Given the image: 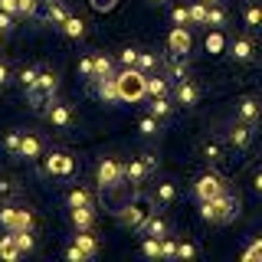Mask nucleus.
Wrapping results in <instances>:
<instances>
[{
    "label": "nucleus",
    "instance_id": "obj_1",
    "mask_svg": "<svg viewBox=\"0 0 262 262\" xmlns=\"http://www.w3.org/2000/svg\"><path fill=\"white\" fill-rule=\"evenodd\" d=\"M200 216L207 223H229V220L239 216V196H233L229 190H223L213 200H203L200 203Z\"/></svg>",
    "mask_w": 262,
    "mask_h": 262
},
{
    "label": "nucleus",
    "instance_id": "obj_2",
    "mask_svg": "<svg viewBox=\"0 0 262 262\" xmlns=\"http://www.w3.org/2000/svg\"><path fill=\"white\" fill-rule=\"evenodd\" d=\"M118 95H121V102H141V98L147 95V76L138 66H125V72H118Z\"/></svg>",
    "mask_w": 262,
    "mask_h": 262
},
{
    "label": "nucleus",
    "instance_id": "obj_3",
    "mask_svg": "<svg viewBox=\"0 0 262 262\" xmlns=\"http://www.w3.org/2000/svg\"><path fill=\"white\" fill-rule=\"evenodd\" d=\"M98 190H102V203H105V210L118 216V213L125 210V203L131 200V196H135V184H131V180H118V184L98 187Z\"/></svg>",
    "mask_w": 262,
    "mask_h": 262
},
{
    "label": "nucleus",
    "instance_id": "obj_4",
    "mask_svg": "<svg viewBox=\"0 0 262 262\" xmlns=\"http://www.w3.org/2000/svg\"><path fill=\"white\" fill-rule=\"evenodd\" d=\"M151 216V210H147V200L144 196H131V200L125 203V210L118 213V223L128 226V229H141V223Z\"/></svg>",
    "mask_w": 262,
    "mask_h": 262
},
{
    "label": "nucleus",
    "instance_id": "obj_5",
    "mask_svg": "<svg viewBox=\"0 0 262 262\" xmlns=\"http://www.w3.org/2000/svg\"><path fill=\"white\" fill-rule=\"evenodd\" d=\"M158 170V158L154 154H141V158H131L128 164H125V177L131 180L135 187H141L147 177Z\"/></svg>",
    "mask_w": 262,
    "mask_h": 262
},
{
    "label": "nucleus",
    "instance_id": "obj_6",
    "mask_svg": "<svg viewBox=\"0 0 262 262\" xmlns=\"http://www.w3.org/2000/svg\"><path fill=\"white\" fill-rule=\"evenodd\" d=\"M0 226L16 233V229H33V213L23 207H0Z\"/></svg>",
    "mask_w": 262,
    "mask_h": 262
},
{
    "label": "nucleus",
    "instance_id": "obj_7",
    "mask_svg": "<svg viewBox=\"0 0 262 262\" xmlns=\"http://www.w3.org/2000/svg\"><path fill=\"white\" fill-rule=\"evenodd\" d=\"M226 190V180L223 177H220V174H213V170H210V174H203V177H196V184H193V196H196V200H213V196H220V193H223Z\"/></svg>",
    "mask_w": 262,
    "mask_h": 262
},
{
    "label": "nucleus",
    "instance_id": "obj_8",
    "mask_svg": "<svg viewBox=\"0 0 262 262\" xmlns=\"http://www.w3.org/2000/svg\"><path fill=\"white\" fill-rule=\"evenodd\" d=\"M43 170L46 174H56V177H69L76 170V161L66 151H49V154H43Z\"/></svg>",
    "mask_w": 262,
    "mask_h": 262
},
{
    "label": "nucleus",
    "instance_id": "obj_9",
    "mask_svg": "<svg viewBox=\"0 0 262 262\" xmlns=\"http://www.w3.org/2000/svg\"><path fill=\"white\" fill-rule=\"evenodd\" d=\"M95 177H98V187H108V184H118V180H128L125 177V164L115 161V158H102V161H98Z\"/></svg>",
    "mask_w": 262,
    "mask_h": 262
},
{
    "label": "nucleus",
    "instance_id": "obj_10",
    "mask_svg": "<svg viewBox=\"0 0 262 262\" xmlns=\"http://www.w3.org/2000/svg\"><path fill=\"white\" fill-rule=\"evenodd\" d=\"M236 118L239 121H249V125H256L262 118V98L256 95H243L239 102H236Z\"/></svg>",
    "mask_w": 262,
    "mask_h": 262
},
{
    "label": "nucleus",
    "instance_id": "obj_11",
    "mask_svg": "<svg viewBox=\"0 0 262 262\" xmlns=\"http://www.w3.org/2000/svg\"><path fill=\"white\" fill-rule=\"evenodd\" d=\"M174 98H177V105H184V108H193V105L200 102V85H196L193 79H180L177 89H174Z\"/></svg>",
    "mask_w": 262,
    "mask_h": 262
},
{
    "label": "nucleus",
    "instance_id": "obj_12",
    "mask_svg": "<svg viewBox=\"0 0 262 262\" xmlns=\"http://www.w3.org/2000/svg\"><path fill=\"white\" fill-rule=\"evenodd\" d=\"M167 46H170V53H174V56H187V53H190V46H193L190 30H187V27H174V30H170V36H167Z\"/></svg>",
    "mask_w": 262,
    "mask_h": 262
},
{
    "label": "nucleus",
    "instance_id": "obj_13",
    "mask_svg": "<svg viewBox=\"0 0 262 262\" xmlns=\"http://www.w3.org/2000/svg\"><path fill=\"white\" fill-rule=\"evenodd\" d=\"M226 141H229V147H249L252 144V125L236 118L233 128H229V135H226Z\"/></svg>",
    "mask_w": 262,
    "mask_h": 262
},
{
    "label": "nucleus",
    "instance_id": "obj_14",
    "mask_svg": "<svg viewBox=\"0 0 262 262\" xmlns=\"http://www.w3.org/2000/svg\"><path fill=\"white\" fill-rule=\"evenodd\" d=\"M53 95H56V92H46L43 85H33V89H27L30 108H33V112H43V115L49 112V105H56V102H53Z\"/></svg>",
    "mask_w": 262,
    "mask_h": 262
},
{
    "label": "nucleus",
    "instance_id": "obj_15",
    "mask_svg": "<svg viewBox=\"0 0 262 262\" xmlns=\"http://www.w3.org/2000/svg\"><path fill=\"white\" fill-rule=\"evenodd\" d=\"M229 56H233L236 62H249L252 56H256V43H252L249 36H236L233 43H229Z\"/></svg>",
    "mask_w": 262,
    "mask_h": 262
},
{
    "label": "nucleus",
    "instance_id": "obj_16",
    "mask_svg": "<svg viewBox=\"0 0 262 262\" xmlns=\"http://www.w3.org/2000/svg\"><path fill=\"white\" fill-rule=\"evenodd\" d=\"M46 121H49L53 128H69V125H72V108H69V105H59V102L49 105Z\"/></svg>",
    "mask_w": 262,
    "mask_h": 262
},
{
    "label": "nucleus",
    "instance_id": "obj_17",
    "mask_svg": "<svg viewBox=\"0 0 262 262\" xmlns=\"http://www.w3.org/2000/svg\"><path fill=\"white\" fill-rule=\"evenodd\" d=\"M43 151H46V144H43V138H39V135H23L20 158H27V161H39V158H43Z\"/></svg>",
    "mask_w": 262,
    "mask_h": 262
},
{
    "label": "nucleus",
    "instance_id": "obj_18",
    "mask_svg": "<svg viewBox=\"0 0 262 262\" xmlns=\"http://www.w3.org/2000/svg\"><path fill=\"white\" fill-rule=\"evenodd\" d=\"M95 92H98V98H102L105 105L108 102H121V95H118V79H98V85H95Z\"/></svg>",
    "mask_w": 262,
    "mask_h": 262
},
{
    "label": "nucleus",
    "instance_id": "obj_19",
    "mask_svg": "<svg viewBox=\"0 0 262 262\" xmlns=\"http://www.w3.org/2000/svg\"><path fill=\"white\" fill-rule=\"evenodd\" d=\"M43 20H46V23H53V27H62V23L69 20V10H66L62 0H49V7H46Z\"/></svg>",
    "mask_w": 262,
    "mask_h": 262
},
{
    "label": "nucleus",
    "instance_id": "obj_20",
    "mask_svg": "<svg viewBox=\"0 0 262 262\" xmlns=\"http://www.w3.org/2000/svg\"><path fill=\"white\" fill-rule=\"evenodd\" d=\"M138 233H144V236H158V239H164V236H167V220H161V216H147L144 223H141V229H138Z\"/></svg>",
    "mask_w": 262,
    "mask_h": 262
},
{
    "label": "nucleus",
    "instance_id": "obj_21",
    "mask_svg": "<svg viewBox=\"0 0 262 262\" xmlns=\"http://www.w3.org/2000/svg\"><path fill=\"white\" fill-rule=\"evenodd\" d=\"M23 252H20V246H16V236L7 229V236H0V259H7V262H13V259H20Z\"/></svg>",
    "mask_w": 262,
    "mask_h": 262
},
{
    "label": "nucleus",
    "instance_id": "obj_22",
    "mask_svg": "<svg viewBox=\"0 0 262 262\" xmlns=\"http://www.w3.org/2000/svg\"><path fill=\"white\" fill-rule=\"evenodd\" d=\"M92 223H95L92 207H72V226L76 229H92Z\"/></svg>",
    "mask_w": 262,
    "mask_h": 262
},
{
    "label": "nucleus",
    "instance_id": "obj_23",
    "mask_svg": "<svg viewBox=\"0 0 262 262\" xmlns=\"http://www.w3.org/2000/svg\"><path fill=\"white\" fill-rule=\"evenodd\" d=\"M59 30H62L69 39H82V36H85V20H82V16H69V20H66Z\"/></svg>",
    "mask_w": 262,
    "mask_h": 262
},
{
    "label": "nucleus",
    "instance_id": "obj_24",
    "mask_svg": "<svg viewBox=\"0 0 262 262\" xmlns=\"http://www.w3.org/2000/svg\"><path fill=\"white\" fill-rule=\"evenodd\" d=\"M167 76L170 79H187V56H174L170 53V62H167Z\"/></svg>",
    "mask_w": 262,
    "mask_h": 262
},
{
    "label": "nucleus",
    "instance_id": "obj_25",
    "mask_svg": "<svg viewBox=\"0 0 262 262\" xmlns=\"http://www.w3.org/2000/svg\"><path fill=\"white\" fill-rule=\"evenodd\" d=\"M223 144L220 141H203V161L207 164H223Z\"/></svg>",
    "mask_w": 262,
    "mask_h": 262
},
{
    "label": "nucleus",
    "instance_id": "obj_26",
    "mask_svg": "<svg viewBox=\"0 0 262 262\" xmlns=\"http://www.w3.org/2000/svg\"><path fill=\"white\" fill-rule=\"evenodd\" d=\"M76 243H79V249L85 252V259H92L95 252H98V243H95V236H89V229H79Z\"/></svg>",
    "mask_w": 262,
    "mask_h": 262
},
{
    "label": "nucleus",
    "instance_id": "obj_27",
    "mask_svg": "<svg viewBox=\"0 0 262 262\" xmlns=\"http://www.w3.org/2000/svg\"><path fill=\"white\" fill-rule=\"evenodd\" d=\"M112 76H115L112 59H108L105 53H98V56H95V82H98V79H112Z\"/></svg>",
    "mask_w": 262,
    "mask_h": 262
},
{
    "label": "nucleus",
    "instance_id": "obj_28",
    "mask_svg": "<svg viewBox=\"0 0 262 262\" xmlns=\"http://www.w3.org/2000/svg\"><path fill=\"white\" fill-rule=\"evenodd\" d=\"M66 200H69V207H92V193L85 187H72Z\"/></svg>",
    "mask_w": 262,
    "mask_h": 262
},
{
    "label": "nucleus",
    "instance_id": "obj_29",
    "mask_svg": "<svg viewBox=\"0 0 262 262\" xmlns=\"http://www.w3.org/2000/svg\"><path fill=\"white\" fill-rule=\"evenodd\" d=\"M170 112H174V105H170V98H167V95L151 98V115H154V118H167Z\"/></svg>",
    "mask_w": 262,
    "mask_h": 262
},
{
    "label": "nucleus",
    "instance_id": "obj_30",
    "mask_svg": "<svg viewBox=\"0 0 262 262\" xmlns=\"http://www.w3.org/2000/svg\"><path fill=\"white\" fill-rule=\"evenodd\" d=\"M207 16H210V4H203V0L190 4V23H196V27H207Z\"/></svg>",
    "mask_w": 262,
    "mask_h": 262
},
{
    "label": "nucleus",
    "instance_id": "obj_31",
    "mask_svg": "<svg viewBox=\"0 0 262 262\" xmlns=\"http://www.w3.org/2000/svg\"><path fill=\"white\" fill-rule=\"evenodd\" d=\"M167 92H170V85H167V79H164V76H147V95H151V98L167 95Z\"/></svg>",
    "mask_w": 262,
    "mask_h": 262
},
{
    "label": "nucleus",
    "instance_id": "obj_32",
    "mask_svg": "<svg viewBox=\"0 0 262 262\" xmlns=\"http://www.w3.org/2000/svg\"><path fill=\"white\" fill-rule=\"evenodd\" d=\"M243 20H246V27H249V30H262V7L259 4H249V7H246V13H243Z\"/></svg>",
    "mask_w": 262,
    "mask_h": 262
},
{
    "label": "nucleus",
    "instance_id": "obj_33",
    "mask_svg": "<svg viewBox=\"0 0 262 262\" xmlns=\"http://www.w3.org/2000/svg\"><path fill=\"white\" fill-rule=\"evenodd\" d=\"M20 147H23V131H10V135L4 138V151L13 154V158H20Z\"/></svg>",
    "mask_w": 262,
    "mask_h": 262
},
{
    "label": "nucleus",
    "instance_id": "obj_34",
    "mask_svg": "<svg viewBox=\"0 0 262 262\" xmlns=\"http://www.w3.org/2000/svg\"><path fill=\"white\" fill-rule=\"evenodd\" d=\"M158 56H154V53H144V49H141V53H138V69H141L144 72V76H151V72L154 69H158Z\"/></svg>",
    "mask_w": 262,
    "mask_h": 262
},
{
    "label": "nucleus",
    "instance_id": "obj_35",
    "mask_svg": "<svg viewBox=\"0 0 262 262\" xmlns=\"http://www.w3.org/2000/svg\"><path fill=\"white\" fill-rule=\"evenodd\" d=\"M154 200H158V203H174V200H177V187H174V184H158Z\"/></svg>",
    "mask_w": 262,
    "mask_h": 262
},
{
    "label": "nucleus",
    "instance_id": "obj_36",
    "mask_svg": "<svg viewBox=\"0 0 262 262\" xmlns=\"http://www.w3.org/2000/svg\"><path fill=\"white\" fill-rule=\"evenodd\" d=\"M36 85H43L46 92H56V89H59V76H56L53 69H39V82Z\"/></svg>",
    "mask_w": 262,
    "mask_h": 262
},
{
    "label": "nucleus",
    "instance_id": "obj_37",
    "mask_svg": "<svg viewBox=\"0 0 262 262\" xmlns=\"http://www.w3.org/2000/svg\"><path fill=\"white\" fill-rule=\"evenodd\" d=\"M226 23V10L220 4H210V16H207V27H213V30H220Z\"/></svg>",
    "mask_w": 262,
    "mask_h": 262
},
{
    "label": "nucleus",
    "instance_id": "obj_38",
    "mask_svg": "<svg viewBox=\"0 0 262 262\" xmlns=\"http://www.w3.org/2000/svg\"><path fill=\"white\" fill-rule=\"evenodd\" d=\"M223 49H226L223 33H220V30H210L207 33V53H223Z\"/></svg>",
    "mask_w": 262,
    "mask_h": 262
},
{
    "label": "nucleus",
    "instance_id": "obj_39",
    "mask_svg": "<svg viewBox=\"0 0 262 262\" xmlns=\"http://www.w3.org/2000/svg\"><path fill=\"white\" fill-rule=\"evenodd\" d=\"M16 246H20V252H33V246H36V239H33V229H16Z\"/></svg>",
    "mask_w": 262,
    "mask_h": 262
},
{
    "label": "nucleus",
    "instance_id": "obj_40",
    "mask_svg": "<svg viewBox=\"0 0 262 262\" xmlns=\"http://www.w3.org/2000/svg\"><path fill=\"white\" fill-rule=\"evenodd\" d=\"M243 262H262V236H256L249 243V249L243 252Z\"/></svg>",
    "mask_w": 262,
    "mask_h": 262
},
{
    "label": "nucleus",
    "instance_id": "obj_41",
    "mask_svg": "<svg viewBox=\"0 0 262 262\" xmlns=\"http://www.w3.org/2000/svg\"><path fill=\"white\" fill-rule=\"evenodd\" d=\"M141 252L147 259H161V239L158 236H147V239L141 243Z\"/></svg>",
    "mask_w": 262,
    "mask_h": 262
},
{
    "label": "nucleus",
    "instance_id": "obj_42",
    "mask_svg": "<svg viewBox=\"0 0 262 262\" xmlns=\"http://www.w3.org/2000/svg\"><path fill=\"white\" fill-rule=\"evenodd\" d=\"M170 20H174V27H187V23H190V7H174V10H170Z\"/></svg>",
    "mask_w": 262,
    "mask_h": 262
},
{
    "label": "nucleus",
    "instance_id": "obj_43",
    "mask_svg": "<svg viewBox=\"0 0 262 262\" xmlns=\"http://www.w3.org/2000/svg\"><path fill=\"white\" fill-rule=\"evenodd\" d=\"M138 131H141V135H147V138H151V135H158V118H154V115H144V118L141 121H138Z\"/></svg>",
    "mask_w": 262,
    "mask_h": 262
},
{
    "label": "nucleus",
    "instance_id": "obj_44",
    "mask_svg": "<svg viewBox=\"0 0 262 262\" xmlns=\"http://www.w3.org/2000/svg\"><path fill=\"white\" fill-rule=\"evenodd\" d=\"M36 82H39V69H30V66H27V69H20V85L23 89H33Z\"/></svg>",
    "mask_w": 262,
    "mask_h": 262
},
{
    "label": "nucleus",
    "instance_id": "obj_45",
    "mask_svg": "<svg viewBox=\"0 0 262 262\" xmlns=\"http://www.w3.org/2000/svg\"><path fill=\"white\" fill-rule=\"evenodd\" d=\"M79 76L95 79V56H85V59H79Z\"/></svg>",
    "mask_w": 262,
    "mask_h": 262
},
{
    "label": "nucleus",
    "instance_id": "obj_46",
    "mask_svg": "<svg viewBox=\"0 0 262 262\" xmlns=\"http://www.w3.org/2000/svg\"><path fill=\"white\" fill-rule=\"evenodd\" d=\"M89 7H92L95 13H112L115 7H118V0H89Z\"/></svg>",
    "mask_w": 262,
    "mask_h": 262
},
{
    "label": "nucleus",
    "instance_id": "obj_47",
    "mask_svg": "<svg viewBox=\"0 0 262 262\" xmlns=\"http://www.w3.org/2000/svg\"><path fill=\"white\" fill-rule=\"evenodd\" d=\"M161 259H177V243L164 236L161 239Z\"/></svg>",
    "mask_w": 262,
    "mask_h": 262
},
{
    "label": "nucleus",
    "instance_id": "obj_48",
    "mask_svg": "<svg viewBox=\"0 0 262 262\" xmlns=\"http://www.w3.org/2000/svg\"><path fill=\"white\" fill-rule=\"evenodd\" d=\"M23 16H39V0H16Z\"/></svg>",
    "mask_w": 262,
    "mask_h": 262
},
{
    "label": "nucleus",
    "instance_id": "obj_49",
    "mask_svg": "<svg viewBox=\"0 0 262 262\" xmlns=\"http://www.w3.org/2000/svg\"><path fill=\"white\" fill-rule=\"evenodd\" d=\"M20 193V187H16V180H0V196L4 200H10V196Z\"/></svg>",
    "mask_w": 262,
    "mask_h": 262
},
{
    "label": "nucleus",
    "instance_id": "obj_50",
    "mask_svg": "<svg viewBox=\"0 0 262 262\" xmlns=\"http://www.w3.org/2000/svg\"><path fill=\"white\" fill-rule=\"evenodd\" d=\"M196 256V243H177V259H193Z\"/></svg>",
    "mask_w": 262,
    "mask_h": 262
},
{
    "label": "nucleus",
    "instance_id": "obj_51",
    "mask_svg": "<svg viewBox=\"0 0 262 262\" xmlns=\"http://www.w3.org/2000/svg\"><path fill=\"white\" fill-rule=\"evenodd\" d=\"M66 259H69V262H82V259H85V252L79 249V243H72L69 249H66Z\"/></svg>",
    "mask_w": 262,
    "mask_h": 262
},
{
    "label": "nucleus",
    "instance_id": "obj_52",
    "mask_svg": "<svg viewBox=\"0 0 262 262\" xmlns=\"http://www.w3.org/2000/svg\"><path fill=\"white\" fill-rule=\"evenodd\" d=\"M138 53H141V49H121V62H125V66H138Z\"/></svg>",
    "mask_w": 262,
    "mask_h": 262
},
{
    "label": "nucleus",
    "instance_id": "obj_53",
    "mask_svg": "<svg viewBox=\"0 0 262 262\" xmlns=\"http://www.w3.org/2000/svg\"><path fill=\"white\" fill-rule=\"evenodd\" d=\"M10 30H13V13L0 10V33H10Z\"/></svg>",
    "mask_w": 262,
    "mask_h": 262
},
{
    "label": "nucleus",
    "instance_id": "obj_54",
    "mask_svg": "<svg viewBox=\"0 0 262 262\" xmlns=\"http://www.w3.org/2000/svg\"><path fill=\"white\" fill-rule=\"evenodd\" d=\"M0 10H7V13H20V4H16V0H0Z\"/></svg>",
    "mask_w": 262,
    "mask_h": 262
},
{
    "label": "nucleus",
    "instance_id": "obj_55",
    "mask_svg": "<svg viewBox=\"0 0 262 262\" xmlns=\"http://www.w3.org/2000/svg\"><path fill=\"white\" fill-rule=\"evenodd\" d=\"M10 82V69H7V62H0V85H7Z\"/></svg>",
    "mask_w": 262,
    "mask_h": 262
},
{
    "label": "nucleus",
    "instance_id": "obj_56",
    "mask_svg": "<svg viewBox=\"0 0 262 262\" xmlns=\"http://www.w3.org/2000/svg\"><path fill=\"white\" fill-rule=\"evenodd\" d=\"M252 184H256V193H262V170L256 174V180H252Z\"/></svg>",
    "mask_w": 262,
    "mask_h": 262
},
{
    "label": "nucleus",
    "instance_id": "obj_57",
    "mask_svg": "<svg viewBox=\"0 0 262 262\" xmlns=\"http://www.w3.org/2000/svg\"><path fill=\"white\" fill-rule=\"evenodd\" d=\"M151 4H154V7H161V4H167V0H151Z\"/></svg>",
    "mask_w": 262,
    "mask_h": 262
},
{
    "label": "nucleus",
    "instance_id": "obj_58",
    "mask_svg": "<svg viewBox=\"0 0 262 262\" xmlns=\"http://www.w3.org/2000/svg\"><path fill=\"white\" fill-rule=\"evenodd\" d=\"M4 36H7V33H0V49H4Z\"/></svg>",
    "mask_w": 262,
    "mask_h": 262
},
{
    "label": "nucleus",
    "instance_id": "obj_59",
    "mask_svg": "<svg viewBox=\"0 0 262 262\" xmlns=\"http://www.w3.org/2000/svg\"><path fill=\"white\" fill-rule=\"evenodd\" d=\"M203 4H216V0H203Z\"/></svg>",
    "mask_w": 262,
    "mask_h": 262
},
{
    "label": "nucleus",
    "instance_id": "obj_60",
    "mask_svg": "<svg viewBox=\"0 0 262 262\" xmlns=\"http://www.w3.org/2000/svg\"><path fill=\"white\" fill-rule=\"evenodd\" d=\"M46 4H49V0H46Z\"/></svg>",
    "mask_w": 262,
    "mask_h": 262
}]
</instances>
